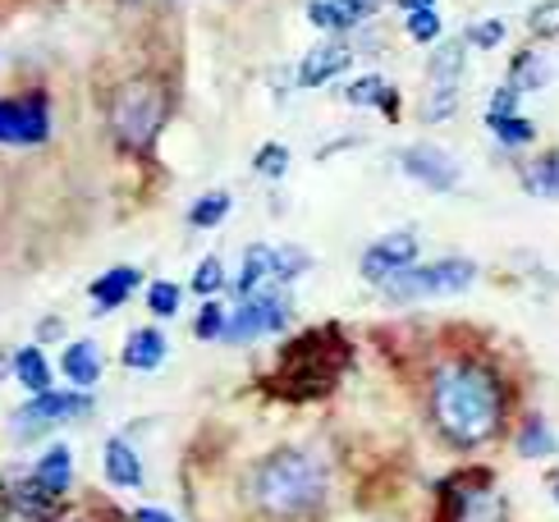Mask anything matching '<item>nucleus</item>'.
Wrapping results in <instances>:
<instances>
[{
	"label": "nucleus",
	"instance_id": "nucleus-1",
	"mask_svg": "<svg viewBox=\"0 0 559 522\" xmlns=\"http://www.w3.org/2000/svg\"><path fill=\"white\" fill-rule=\"evenodd\" d=\"M431 422L440 426V436L459 449H477L486 444L500 422H504V385L500 376L473 363V358H454L431 376Z\"/></svg>",
	"mask_w": 559,
	"mask_h": 522
},
{
	"label": "nucleus",
	"instance_id": "nucleus-2",
	"mask_svg": "<svg viewBox=\"0 0 559 522\" xmlns=\"http://www.w3.org/2000/svg\"><path fill=\"white\" fill-rule=\"evenodd\" d=\"M252 500L280 522L317 513L325 500V463L312 449H280L252 472Z\"/></svg>",
	"mask_w": 559,
	"mask_h": 522
},
{
	"label": "nucleus",
	"instance_id": "nucleus-3",
	"mask_svg": "<svg viewBox=\"0 0 559 522\" xmlns=\"http://www.w3.org/2000/svg\"><path fill=\"white\" fill-rule=\"evenodd\" d=\"M170 120V92L156 79H133L110 102V133L133 152H147Z\"/></svg>",
	"mask_w": 559,
	"mask_h": 522
},
{
	"label": "nucleus",
	"instance_id": "nucleus-4",
	"mask_svg": "<svg viewBox=\"0 0 559 522\" xmlns=\"http://www.w3.org/2000/svg\"><path fill=\"white\" fill-rule=\"evenodd\" d=\"M477 266L468 257H445V261H431V266H408L400 275H390L381 289L390 302H417V298H450L473 289Z\"/></svg>",
	"mask_w": 559,
	"mask_h": 522
},
{
	"label": "nucleus",
	"instance_id": "nucleus-5",
	"mask_svg": "<svg viewBox=\"0 0 559 522\" xmlns=\"http://www.w3.org/2000/svg\"><path fill=\"white\" fill-rule=\"evenodd\" d=\"M289 298L280 294V289H258L252 298L239 302V312L225 321V340L229 344H252V340H262V335H275V330H285L289 321Z\"/></svg>",
	"mask_w": 559,
	"mask_h": 522
},
{
	"label": "nucleus",
	"instance_id": "nucleus-6",
	"mask_svg": "<svg viewBox=\"0 0 559 522\" xmlns=\"http://www.w3.org/2000/svg\"><path fill=\"white\" fill-rule=\"evenodd\" d=\"M51 138V102L41 92H23V97L0 102V142L10 147H37Z\"/></svg>",
	"mask_w": 559,
	"mask_h": 522
},
{
	"label": "nucleus",
	"instance_id": "nucleus-7",
	"mask_svg": "<svg viewBox=\"0 0 559 522\" xmlns=\"http://www.w3.org/2000/svg\"><path fill=\"white\" fill-rule=\"evenodd\" d=\"M83 413H92V394L46 390V394H33L10 422H14V436H19V440H28V436L51 431V426H60V422H69V417H83Z\"/></svg>",
	"mask_w": 559,
	"mask_h": 522
},
{
	"label": "nucleus",
	"instance_id": "nucleus-8",
	"mask_svg": "<svg viewBox=\"0 0 559 522\" xmlns=\"http://www.w3.org/2000/svg\"><path fill=\"white\" fill-rule=\"evenodd\" d=\"M400 165H404V175H408L413 183L431 188V193H450V188H459V161H454L450 152L431 147V142L404 147V152H400Z\"/></svg>",
	"mask_w": 559,
	"mask_h": 522
},
{
	"label": "nucleus",
	"instance_id": "nucleus-9",
	"mask_svg": "<svg viewBox=\"0 0 559 522\" xmlns=\"http://www.w3.org/2000/svg\"><path fill=\"white\" fill-rule=\"evenodd\" d=\"M417 261V239L413 234H385V239H377L367 248V257H362V275L367 280H377V284H385L390 275H400V271H408Z\"/></svg>",
	"mask_w": 559,
	"mask_h": 522
},
{
	"label": "nucleus",
	"instance_id": "nucleus-10",
	"mask_svg": "<svg viewBox=\"0 0 559 522\" xmlns=\"http://www.w3.org/2000/svg\"><path fill=\"white\" fill-rule=\"evenodd\" d=\"M5 505L23 518V522H51L56 513H60V495H51L46 486H37L33 477L28 482H10V490H5Z\"/></svg>",
	"mask_w": 559,
	"mask_h": 522
},
{
	"label": "nucleus",
	"instance_id": "nucleus-11",
	"mask_svg": "<svg viewBox=\"0 0 559 522\" xmlns=\"http://www.w3.org/2000/svg\"><path fill=\"white\" fill-rule=\"evenodd\" d=\"M348 60H354V46H348V41H325V46H317V51L298 64V83L302 87H321L325 79H335L340 69H348Z\"/></svg>",
	"mask_w": 559,
	"mask_h": 522
},
{
	"label": "nucleus",
	"instance_id": "nucleus-12",
	"mask_svg": "<svg viewBox=\"0 0 559 522\" xmlns=\"http://www.w3.org/2000/svg\"><path fill=\"white\" fill-rule=\"evenodd\" d=\"M271 271H275V248H271V244H252V248L243 252V266H239V280H235L239 302L258 294L262 284L271 280Z\"/></svg>",
	"mask_w": 559,
	"mask_h": 522
},
{
	"label": "nucleus",
	"instance_id": "nucleus-13",
	"mask_svg": "<svg viewBox=\"0 0 559 522\" xmlns=\"http://www.w3.org/2000/svg\"><path fill=\"white\" fill-rule=\"evenodd\" d=\"M344 102H354V106H381L390 120L400 115V92H394L381 74H362V79H354L344 87Z\"/></svg>",
	"mask_w": 559,
	"mask_h": 522
},
{
	"label": "nucleus",
	"instance_id": "nucleus-14",
	"mask_svg": "<svg viewBox=\"0 0 559 522\" xmlns=\"http://www.w3.org/2000/svg\"><path fill=\"white\" fill-rule=\"evenodd\" d=\"M33 482L46 486L51 495H64L69 482H74V454H69V444H51L41 454V463L33 467Z\"/></svg>",
	"mask_w": 559,
	"mask_h": 522
},
{
	"label": "nucleus",
	"instance_id": "nucleus-15",
	"mask_svg": "<svg viewBox=\"0 0 559 522\" xmlns=\"http://www.w3.org/2000/svg\"><path fill=\"white\" fill-rule=\"evenodd\" d=\"M60 371L74 381L79 390H87V385H97L102 381V358H97V344H87V340H79V344H69L64 348V358H60Z\"/></svg>",
	"mask_w": 559,
	"mask_h": 522
},
{
	"label": "nucleus",
	"instance_id": "nucleus-16",
	"mask_svg": "<svg viewBox=\"0 0 559 522\" xmlns=\"http://www.w3.org/2000/svg\"><path fill=\"white\" fill-rule=\"evenodd\" d=\"M138 280H143V275H138L133 266H115V271H106L102 280H92V302H97L102 307V312H110V307H120L133 289H138Z\"/></svg>",
	"mask_w": 559,
	"mask_h": 522
},
{
	"label": "nucleus",
	"instance_id": "nucleus-17",
	"mask_svg": "<svg viewBox=\"0 0 559 522\" xmlns=\"http://www.w3.org/2000/svg\"><path fill=\"white\" fill-rule=\"evenodd\" d=\"M160 363H166V335H160V330H133L124 344V367L156 371Z\"/></svg>",
	"mask_w": 559,
	"mask_h": 522
},
{
	"label": "nucleus",
	"instance_id": "nucleus-18",
	"mask_svg": "<svg viewBox=\"0 0 559 522\" xmlns=\"http://www.w3.org/2000/svg\"><path fill=\"white\" fill-rule=\"evenodd\" d=\"M106 477H110V486H124V490L143 486V463H138L129 440H110L106 444Z\"/></svg>",
	"mask_w": 559,
	"mask_h": 522
},
{
	"label": "nucleus",
	"instance_id": "nucleus-19",
	"mask_svg": "<svg viewBox=\"0 0 559 522\" xmlns=\"http://www.w3.org/2000/svg\"><path fill=\"white\" fill-rule=\"evenodd\" d=\"M14 376H19V385L28 390V394H46V390H51V363L41 358V348H19L14 353Z\"/></svg>",
	"mask_w": 559,
	"mask_h": 522
},
{
	"label": "nucleus",
	"instance_id": "nucleus-20",
	"mask_svg": "<svg viewBox=\"0 0 559 522\" xmlns=\"http://www.w3.org/2000/svg\"><path fill=\"white\" fill-rule=\"evenodd\" d=\"M550 83V60L537 56V51H523L514 56V64H509V87L514 92H537Z\"/></svg>",
	"mask_w": 559,
	"mask_h": 522
},
{
	"label": "nucleus",
	"instance_id": "nucleus-21",
	"mask_svg": "<svg viewBox=\"0 0 559 522\" xmlns=\"http://www.w3.org/2000/svg\"><path fill=\"white\" fill-rule=\"evenodd\" d=\"M523 188H527V193H537V198H559V147L527 165V170H523Z\"/></svg>",
	"mask_w": 559,
	"mask_h": 522
},
{
	"label": "nucleus",
	"instance_id": "nucleus-22",
	"mask_svg": "<svg viewBox=\"0 0 559 522\" xmlns=\"http://www.w3.org/2000/svg\"><path fill=\"white\" fill-rule=\"evenodd\" d=\"M427 79H431V87H459L463 83V41L440 46L431 69H427Z\"/></svg>",
	"mask_w": 559,
	"mask_h": 522
},
{
	"label": "nucleus",
	"instance_id": "nucleus-23",
	"mask_svg": "<svg viewBox=\"0 0 559 522\" xmlns=\"http://www.w3.org/2000/svg\"><path fill=\"white\" fill-rule=\"evenodd\" d=\"M519 454L523 459H550L555 454V436H550V426L542 417H532L519 431Z\"/></svg>",
	"mask_w": 559,
	"mask_h": 522
},
{
	"label": "nucleus",
	"instance_id": "nucleus-24",
	"mask_svg": "<svg viewBox=\"0 0 559 522\" xmlns=\"http://www.w3.org/2000/svg\"><path fill=\"white\" fill-rule=\"evenodd\" d=\"M496 129V138L504 142V147H527L532 138H537V124L523 120V115H500V120H486Z\"/></svg>",
	"mask_w": 559,
	"mask_h": 522
},
{
	"label": "nucleus",
	"instance_id": "nucleus-25",
	"mask_svg": "<svg viewBox=\"0 0 559 522\" xmlns=\"http://www.w3.org/2000/svg\"><path fill=\"white\" fill-rule=\"evenodd\" d=\"M225 216H229V193H206V198H198L193 211H189V221H193L198 229H216Z\"/></svg>",
	"mask_w": 559,
	"mask_h": 522
},
{
	"label": "nucleus",
	"instance_id": "nucleus-26",
	"mask_svg": "<svg viewBox=\"0 0 559 522\" xmlns=\"http://www.w3.org/2000/svg\"><path fill=\"white\" fill-rule=\"evenodd\" d=\"M308 266H312V257H308V252H302V248H289V244H280V248H275V271H271V280L289 284V280H298Z\"/></svg>",
	"mask_w": 559,
	"mask_h": 522
},
{
	"label": "nucleus",
	"instance_id": "nucleus-27",
	"mask_svg": "<svg viewBox=\"0 0 559 522\" xmlns=\"http://www.w3.org/2000/svg\"><path fill=\"white\" fill-rule=\"evenodd\" d=\"M308 19H312V28H321V33H348V19L340 14L335 0H312Z\"/></svg>",
	"mask_w": 559,
	"mask_h": 522
},
{
	"label": "nucleus",
	"instance_id": "nucleus-28",
	"mask_svg": "<svg viewBox=\"0 0 559 522\" xmlns=\"http://www.w3.org/2000/svg\"><path fill=\"white\" fill-rule=\"evenodd\" d=\"M454 110H459V87H431V97H427V106H423L427 120L440 124V120H450Z\"/></svg>",
	"mask_w": 559,
	"mask_h": 522
},
{
	"label": "nucleus",
	"instance_id": "nucleus-29",
	"mask_svg": "<svg viewBox=\"0 0 559 522\" xmlns=\"http://www.w3.org/2000/svg\"><path fill=\"white\" fill-rule=\"evenodd\" d=\"M252 165H258V175H262V179H280V175L289 170V147H280V142H266V147L258 152V161H252Z\"/></svg>",
	"mask_w": 559,
	"mask_h": 522
},
{
	"label": "nucleus",
	"instance_id": "nucleus-30",
	"mask_svg": "<svg viewBox=\"0 0 559 522\" xmlns=\"http://www.w3.org/2000/svg\"><path fill=\"white\" fill-rule=\"evenodd\" d=\"M527 28L537 37H559V0H542V5L527 14Z\"/></svg>",
	"mask_w": 559,
	"mask_h": 522
},
{
	"label": "nucleus",
	"instance_id": "nucleus-31",
	"mask_svg": "<svg viewBox=\"0 0 559 522\" xmlns=\"http://www.w3.org/2000/svg\"><path fill=\"white\" fill-rule=\"evenodd\" d=\"M225 321H229V317L221 312V307H216V302H206L202 312H198L193 335H198V340H225Z\"/></svg>",
	"mask_w": 559,
	"mask_h": 522
},
{
	"label": "nucleus",
	"instance_id": "nucleus-32",
	"mask_svg": "<svg viewBox=\"0 0 559 522\" xmlns=\"http://www.w3.org/2000/svg\"><path fill=\"white\" fill-rule=\"evenodd\" d=\"M463 41H468V46H481V51H491V46L504 41V23H500V19H481V23H473Z\"/></svg>",
	"mask_w": 559,
	"mask_h": 522
},
{
	"label": "nucleus",
	"instance_id": "nucleus-33",
	"mask_svg": "<svg viewBox=\"0 0 559 522\" xmlns=\"http://www.w3.org/2000/svg\"><path fill=\"white\" fill-rule=\"evenodd\" d=\"M225 284V271H221V261L216 257H206V261H198V271H193V289L206 298V294H216Z\"/></svg>",
	"mask_w": 559,
	"mask_h": 522
},
{
	"label": "nucleus",
	"instance_id": "nucleus-34",
	"mask_svg": "<svg viewBox=\"0 0 559 522\" xmlns=\"http://www.w3.org/2000/svg\"><path fill=\"white\" fill-rule=\"evenodd\" d=\"M147 307H152L156 317H175L179 312V289H175V284H166V280L152 284V289H147Z\"/></svg>",
	"mask_w": 559,
	"mask_h": 522
},
{
	"label": "nucleus",
	"instance_id": "nucleus-35",
	"mask_svg": "<svg viewBox=\"0 0 559 522\" xmlns=\"http://www.w3.org/2000/svg\"><path fill=\"white\" fill-rule=\"evenodd\" d=\"M408 37L413 41H436L440 37V14L436 10H413L408 14Z\"/></svg>",
	"mask_w": 559,
	"mask_h": 522
},
{
	"label": "nucleus",
	"instance_id": "nucleus-36",
	"mask_svg": "<svg viewBox=\"0 0 559 522\" xmlns=\"http://www.w3.org/2000/svg\"><path fill=\"white\" fill-rule=\"evenodd\" d=\"M335 5H340V14L348 19V28H358V23H367L371 14H377L381 0H335Z\"/></svg>",
	"mask_w": 559,
	"mask_h": 522
},
{
	"label": "nucleus",
	"instance_id": "nucleus-37",
	"mask_svg": "<svg viewBox=\"0 0 559 522\" xmlns=\"http://www.w3.org/2000/svg\"><path fill=\"white\" fill-rule=\"evenodd\" d=\"M514 110H519V92L504 83L496 97H491V110H486V120H500V115H514Z\"/></svg>",
	"mask_w": 559,
	"mask_h": 522
},
{
	"label": "nucleus",
	"instance_id": "nucleus-38",
	"mask_svg": "<svg viewBox=\"0 0 559 522\" xmlns=\"http://www.w3.org/2000/svg\"><path fill=\"white\" fill-rule=\"evenodd\" d=\"M133 522H175V518H170V513H160V509H138Z\"/></svg>",
	"mask_w": 559,
	"mask_h": 522
},
{
	"label": "nucleus",
	"instance_id": "nucleus-39",
	"mask_svg": "<svg viewBox=\"0 0 559 522\" xmlns=\"http://www.w3.org/2000/svg\"><path fill=\"white\" fill-rule=\"evenodd\" d=\"M400 5L413 14V10H436V0H400Z\"/></svg>",
	"mask_w": 559,
	"mask_h": 522
},
{
	"label": "nucleus",
	"instance_id": "nucleus-40",
	"mask_svg": "<svg viewBox=\"0 0 559 522\" xmlns=\"http://www.w3.org/2000/svg\"><path fill=\"white\" fill-rule=\"evenodd\" d=\"M37 335H41V340H56V335H60V321H46V325L37 330Z\"/></svg>",
	"mask_w": 559,
	"mask_h": 522
},
{
	"label": "nucleus",
	"instance_id": "nucleus-41",
	"mask_svg": "<svg viewBox=\"0 0 559 522\" xmlns=\"http://www.w3.org/2000/svg\"><path fill=\"white\" fill-rule=\"evenodd\" d=\"M550 495H555V505H559V477H550Z\"/></svg>",
	"mask_w": 559,
	"mask_h": 522
},
{
	"label": "nucleus",
	"instance_id": "nucleus-42",
	"mask_svg": "<svg viewBox=\"0 0 559 522\" xmlns=\"http://www.w3.org/2000/svg\"><path fill=\"white\" fill-rule=\"evenodd\" d=\"M0 376H5V358H0Z\"/></svg>",
	"mask_w": 559,
	"mask_h": 522
}]
</instances>
